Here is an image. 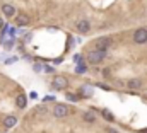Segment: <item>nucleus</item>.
Listing matches in <instances>:
<instances>
[{"label": "nucleus", "instance_id": "nucleus-8", "mask_svg": "<svg viewBox=\"0 0 147 133\" xmlns=\"http://www.w3.org/2000/svg\"><path fill=\"white\" fill-rule=\"evenodd\" d=\"M142 79H139V77H135V79H130L128 82H127V87L128 89H134V91H139V89H142Z\"/></svg>", "mask_w": 147, "mask_h": 133}, {"label": "nucleus", "instance_id": "nucleus-3", "mask_svg": "<svg viewBox=\"0 0 147 133\" xmlns=\"http://www.w3.org/2000/svg\"><path fill=\"white\" fill-rule=\"evenodd\" d=\"M51 87L55 89V91H63V89H67L69 87V80L65 79V77H53V80H51Z\"/></svg>", "mask_w": 147, "mask_h": 133}, {"label": "nucleus", "instance_id": "nucleus-12", "mask_svg": "<svg viewBox=\"0 0 147 133\" xmlns=\"http://www.w3.org/2000/svg\"><path fill=\"white\" fill-rule=\"evenodd\" d=\"M16 102H17V107H21V109H24V107L28 106V99H26V96H24L22 92L17 96V101H16Z\"/></svg>", "mask_w": 147, "mask_h": 133}, {"label": "nucleus", "instance_id": "nucleus-4", "mask_svg": "<svg viewBox=\"0 0 147 133\" xmlns=\"http://www.w3.org/2000/svg\"><path fill=\"white\" fill-rule=\"evenodd\" d=\"M134 43H137V44H146L147 43V29L146 28H139L134 33Z\"/></svg>", "mask_w": 147, "mask_h": 133}, {"label": "nucleus", "instance_id": "nucleus-14", "mask_svg": "<svg viewBox=\"0 0 147 133\" xmlns=\"http://www.w3.org/2000/svg\"><path fill=\"white\" fill-rule=\"evenodd\" d=\"M101 114L105 116V120H106V121H110V123L115 121V116H113V113H111L110 109H103V111H101Z\"/></svg>", "mask_w": 147, "mask_h": 133}, {"label": "nucleus", "instance_id": "nucleus-16", "mask_svg": "<svg viewBox=\"0 0 147 133\" xmlns=\"http://www.w3.org/2000/svg\"><path fill=\"white\" fill-rule=\"evenodd\" d=\"M106 132H108V133H118V132H116V128H108Z\"/></svg>", "mask_w": 147, "mask_h": 133}, {"label": "nucleus", "instance_id": "nucleus-17", "mask_svg": "<svg viewBox=\"0 0 147 133\" xmlns=\"http://www.w3.org/2000/svg\"><path fill=\"white\" fill-rule=\"evenodd\" d=\"M0 29H3V19L0 17Z\"/></svg>", "mask_w": 147, "mask_h": 133}, {"label": "nucleus", "instance_id": "nucleus-7", "mask_svg": "<svg viewBox=\"0 0 147 133\" xmlns=\"http://www.w3.org/2000/svg\"><path fill=\"white\" fill-rule=\"evenodd\" d=\"M29 22H31V19L28 14H24V12L16 14V24L17 26H29Z\"/></svg>", "mask_w": 147, "mask_h": 133}, {"label": "nucleus", "instance_id": "nucleus-1", "mask_svg": "<svg viewBox=\"0 0 147 133\" xmlns=\"http://www.w3.org/2000/svg\"><path fill=\"white\" fill-rule=\"evenodd\" d=\"M86 58H87V62L91 65H98V63H101L106 58V50H92V51L87 53Z\"/></svg>", "mask_w": 147, "mask_h": 133}, {"label": "nucleus", "instance_id": "nucleus-13", "mask_svg": "<svg viewBox=\"0 0 147 133\" xmlns=\"http://www.w3.org/2000/svg\"><path fill=\"white\" fill-rule=\"evenodd\" d=\"M80 96H82V97H91V96H92V89L87 87V85H82V87H80Z\"/></svg>", "mask_w": 147, "mask_h": 133}, {"label": "nucleus", "instance_id": "nucleus-5", "mask_svg": "<svg viewBox=\"0 0 147 133\" xmlns=\"http://www.w3.org/2000/svg\"><path fill=\"white\" fill-rule=\"evenodd\" d=\"M69 107H67V104H55V107H53V116L55 118H65V116H69Z\"/></svg>", "mask_w": 147, "mask_h": 133}, {"label": "nucleus", "instance_id": "nucleus-2", "mask_svg": "<svg viewBox=\"0 0 147 133\" xmlns=\"http://www.w3.org/2000/svg\"><path fill=\"white\" fill-rule=\"evenodd\" d=\"M111 44H113V39H111V38H106V36L98 38V39H94V43H92L94 50H108Z\"/></svg>", "mask_w": 147, "mask_h": 133}, {"label": "nucleus", "instance_id": "nucleus-11", "mask_svg": "<svg viewBox=\"0 0 147 133\" xmlns=\"http://www.w3.org/2000/svg\"><path fill=\"white\" fill-rule=\"evenodd\" d=\"M17 125V118L16 116H7L5 120H3V126L5 128H12V126H16Z\"/></svg>", "mask_w": 147, "mask_h": 133}, {"label": "nucleus", "instance_id": "nucleus-15", "mask_svg": "<svg viewBox=\"0 0 147 133\" xmlns=\"http://www.w3.org/2000/svg\"><path fill=\"white\" fill-rule=\"evenodd\" d=\"M67 99L69 101H77V96H74V94H67Z\"/></svg>", "mask_w": 147, "mask_h": 133}, {"label": "nucleus", "instance_id": "nucleus-6", "mask_svg": "<svg viewBox=\"0 0 147 133\" xmlns=\"http://www.w3.org/2000/svg\"><path fill=\"white\" fill-rule=\"evenodd\" d=\"M75 28H77V31L82 34H87L91 31V22L87 21V19H80V21H77L75 22Z\"/></svg>", "mask_w": 147, "mask_h": 133}, {"label": "nucleus", "instance_id": "nucleus-10", "mask_svg": "<svg viewBox=\"0 0 147 133\" xmlns=\"http://www.w3.org/2000/svg\"><path fill=\"white\" fill-rule=\"evenodd\" d=\"M82 120H84L86 123H94V121H96V114H94L92 111H84V113H82Z\"/></svg>", "mask_w": 147, "mask_h": 133}, {"label": "nucleus", "instance_id": "nucleus-9", "mask_svg": "<svg viewBox=\"0 0 147 133\" xmlns=\"http://www.w3.org/2000/svg\"><path fill=\"white\" fill-rule=\"evenodd\" d=\"M2 12L5 14V17H16V9H14V5H10V3H3L2 5Z\"/></svg>", "mask_w": 147, "mask_h": 133}]
</instances>
